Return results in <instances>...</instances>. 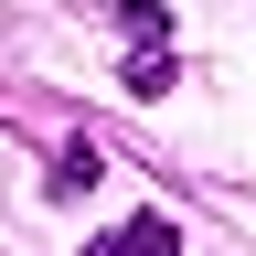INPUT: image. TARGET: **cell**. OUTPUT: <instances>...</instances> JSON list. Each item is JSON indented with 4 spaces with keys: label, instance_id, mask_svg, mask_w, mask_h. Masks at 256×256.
<instances>
[{
    "label": "cell",
    "instance_id": "6da1fadb",
    "mask_svg": "<svg viewBox=\"0 0 256 256\" xmlns=\"http://www.w3.org/2000/svg\"><path fill=\"white\" fill-rule=\"evenodd\" d=\"M118 22H128V96H160L171 86V11L160 0H118Z\"/></svg>",
    "mask_w": 256,
    "mask_h": 256
},
{
    "label": "cell",
    "instance_id": "7a4b0ae2",
    "mask_svg": "<svg viewBox=\"0 0 256 256\" xmlns=\"http://www.w3.org/2000/svg\"><path fill=\"white\" fill-rule=\"evenodd\" d=\"M86 256H182V235H171L160 214H139V224H118V235H96Z\"/></svg>",
    "mask_w": 256,
    "mask_h": 256
}]
</instances>
